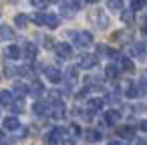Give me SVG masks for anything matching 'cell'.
I'll use <instances>...</instances> for the list:
<instances>
[{
  "label": "cell",
  "instance_id": "6da1fadb",
  "mask_svg": "<svg viewBox=\"0 0 147 145\" xmlns=\"http://www.w3.org/2000/svg\"><path fill=\"white\" fill-rule=\"evenodd\" d=\"M32 20L38 26H49V28H57L61 24V18L57 14H49V12H36V14H32Z\"/></svg>",
  "mask_w": 147,
  "mask_h": 145
},
{
  "label": "cell",
  "instance_id": "7a4b0ae2",
  "mask_svg": "<svg viewBox=\"0 0 147 145\" xmlns=\"http://www.w3.org/2000/svg\"><path fill=\"white\" fill-rule=\"evenodd\" d=\"M89 20H91L97 28H107V26H109V18L105 16L103 10H93V12L89 14Z\"/></svg>",
  "mask_w": 147,
  "mask_h": 145
},
{
  "label": "cell",
  "instance_id": "3957f363",
  "mask_svg": "<svg viewBox=\"0 0 147 145\" xmlns=\"http://www.w3.org/2000/svg\"><path fill=\"white\" fill-rule=\"evenodd\" d=\"M65 137V129L63 127H55L47 133V145H59L61 139Z\"/></svg>",
  "mask_w": 147,
  "mask_h": 145
},
{
  "label": "cell",
  "instance_id": "277c9868",
  "mask_svg": "<svg viewBox=\"0 0 147 145\" xmlns=\"http://www.w3.org/2000/svg\"><path fill=\"white\" fill-rule=\"evenodd\" d=\"M75 42H77V47H81V49L91 47V45H93V34H91L89 30H81V32L75 34Z\"/></svg>",
  "mask_w": 147,
  "mask_h": 145
},
{
  "label": "cell",
  "instance_id": "5b68a950",
  "mask_svg": "<svg viewBox=\"0 0 147 145\" xmlns=\"http://www.w3.org/2000/svg\"><path fill=\"white\" fill-rule=\"evenodd\" d=\"M55 49H57L59 59H71V55H73V47L69 42H57Z\"/></svg>",
  "mask_w": 147,
  "mask_h": 145
},
{
  "label": "cell",
  "instance_id": "8992f818",
  "mask_svg": "<svg viewBox=\"0 0 147 145\" xmlns=\"http://www.w3.org/2000/svg\"><path fill=\"white\" fill-rule=\"evenodd\" d=\"M103 121H105L107 125H117V123H121V111H117V109H109V111H105Z\"/></svg>",
  "mask_w": 147,
  "mask_h": 145
},
{
  "label": "cell",
  "instance_id": "52a82bcc",
  "mask_svg": "<svg viewBox=\"0 0 147 145\" xmlns=\"http://www.w3.org/2000/svg\"><path fill=\"white\" fill-rule=\"evenodd\" d=\"M20 53H24V59L34 61V59H36V55H38V47H36L34 42H24V49H22Z\"/></svg>",
  "mask_w": 147,
  "mask_h": 145
},
{
  "label": "cell",
  "instance_id": "ba28073f",
  "mask_svg": "<svg viewBox=\"0 0 147 145\" xmlns=\"http://www.w3.org/2000/svg\"><path fill=\"white\" fill-rule=\"evenodd\" d=\"M45 75H47V79H49L51 83H61V81H63V75H61V71H59L57 67H47V69H45Z\"/></svg>",
  "mask_w": 147,
  "mask_h": 145
},
{
  "label": "cell",
  "instance_id": "9c48e42d",
  "mask_svg": "<svg viewBox=\"0 0 147 145\" xmlns=\"http://www.w3.org/2000/svg\"><path fill=\"white\" fill-rule=\"evenodd\" d=\"M97 65V59L93 55H81L79 57V67L81 69H93Z\"/></svg>",
  "mask_w": 147,
  "mask_h": 145
},
{
  "label": "cell",
  "instance_id": "30bf717a",
  "mask_svg": "<svg viewBox=\"0 0 147 145\" xmlns=\"http://www.w3.org/2000/svg\"><path fill=\"white\" fill-rule=\"evenodd\" d=\"M125 97H129V99H135V97H141V91H139V85H137V83H133V81H129V83L125 85Z\"/></svg>",
  "mask_w": 147,
  "mask_h": 145
},
{
  "label": "cell",
  "instance_id": "8fae6325",
  "mask_svg": "<svg viewBox=\"0 0 147 145\" xmlns=\"http://www.w3.org/2000/svg\"><path fill=\"white\" fill-rule=\"evenodd\" d=\"M103 107H105V101H103L101 97H95V99H89V101H87V109H89V113L101 111Z\"/></svg>",
  "mask_w": 147,
  "mask_h": 145
},
{
  "label": "cell",
  "instance_id": "7c38bea8",
  "mask_svg": "<svg viewBox=\"0 0 147 145\" xmlns=\"http://www.w3.org/2000/svg\"><path fill=\"white\" fill-rule=\"evenodd\" d=\"M117 135H119L121 139H135V129H133L131 125H123V127L117 129Z\"/></svg>",
  "mask_w": 147,
  "mask_h": 145
},
{
  "label": "cell",
  "instance_id": "4fadbf2b",
  "mask_svg": "<svg viewBox=\"0 0 147 145\" xmlns=\"http://www.w3.org/2000/svg\"><path fill=\"white\" fill-rule=\"evenodd\" d=\"M20 55H22V53H20V49H18L16 45H8V47L4 49V57L10 59V61H16Z\"/></svg>",
  "mask_w": 147,
  "mask_h": 145
},
{
  "label": "cell",
  "instance_id": "5bb4252c",
  "mask_svg": "<svg viewBox=\"0 0 147 145\" xmlns=\"http://www.w3.org/2000/svg\"><path fill=\"white\" fill-rule=\"evenodd\" d=\"M14 38V32L10 26L6 24H0V42H6V40H12Z\"/></svg>",
  "mask_w": 147,
  "mask_h": 145
},
{
  "label": "cell",
  "instance_id": "9a60e30c",
  "mask_svg": "<svg viewBox=\"0 0 147 145\" xmlns=\"http://www.w3.org/2000/svg\"><path fill=\"white\" fill-rule=\"evenodd\" d=\"M12 103H14L12 91H0V105H2V107H10Z\"/></svg>",
  "mask_w": 147,
  "mask_h": 145
},
{
  "label": "cell",
  "instance_id": "2e32d148",
  "mask_svg": "<svg viewBox=\"0 0 147 145\" xmlns=\"http://www.w3.org/2000/svg\"><path fill=\"white\" fill-rule=\"evenodd\" d=\"M28 93L34 95V97H40V95L45 93V85H42L40 81H32V85L28 87Z\"/></svg>",
  "mask_w": 147,
  "mask_h": 145
},
{
  "label": "cell",
  "instance_id": "e0dca14e",
  "mask_svg": "<svg viewBox=\"0 0 147 145\" xmlns=\"http://www.w3.org/2000/svg\"><path fill=\"white\" fill-rule=\"evenodd\" d=\"M2 125H4V129H8V131H18V129H20V123H18L16 117H6Z\"/></svg>",
  "mask_w": 147,
  "mask_h": 145
},
{
  "label": "cell",
  "instance_id": "ac0fdd59",
  "mask_svg": "<svg viewBox=\"0 0 147 145\" xmlns=\"http://www.w3.org/2000/svg\"><path fill=\"white\" fill-rule=\"evenodd\" d=\"M119 67H121L125 73H133V71H135L133 61H131V59H127V57H121V59H119Z\"/></svg>",
  "mask_w": 147,
  "mask_h": 145
},
{
  "label": "cell",
  "instance_id": "d6986e66",
  "mask_svg": "<svg viewBox=\"0 0 147 145\" xmlns=\"http://www.w3.org/2000/svg\"><path fill=\"white\" fill-rule=\"evenodd\" d=\"M65 79H67V85H69V87H73V85L77 83V79H79V75H77V67H69V69H67V77H65Z\"/></svg>",
  "mask_w": 147,
  "mask_h": 145
},
{
  "label": "cell",
  "instance_id": "ffe728a7",
  "mask_svg": "<svg viewBox=\"0 0 147 145\" xmlns=\"http://www.w3.org/2000/svg\"><path fill=\"white\" fill-rule=\"evenodd\" d=\"M12 91H14V93H16L18 97H24V95L28 93V87H26V85H24L22 81H16V83L12 85Z\"/></svg>",
  "mask_w": 147,
  "mask_h": 145
},
{
  "label": "cell",
  "instance_id": "44dd1931",
  "mask_svg": "<svg viewBox=\"0 0 147 145\" xmlns=\"http://www.w3.org/2000/svg\"><path fill=\"white\" fill-rule=\"evenodd\" d=\"M32 111H34L36 115H40V117H42V115H47V113H49L51 109H49V105H47V103H40V101H38V103H34Z\"/></svg>",
  "mask_w": 147,
  "mask_h": 145
},
{
  "label": "cell",
  "instance_id": "7402d4cb",
  "mask_svg": "<svg viewBox=\"0 0 147 145\" xmlns=\"http://www.w3.org/2000/svg\"><path fill=\"white\" fill-rule=\"evenodd\" d=\"M85 137H87L91 143H97V141H101L103 135H101V131H97V129H89V131L85 133Z\"/></svg>",
  "mask_w": 147,
  "mask_h": 145
},
{
  "label": "cell",
  "instance_id": "603a6c76",
  "mask_svg": "<svg viewBox=\"0 0 147 145\" xmlns=\"http://www.w3.org/2000/svg\"><path fill=\"white\" fill-rule=\"evenodd\" d=\"M28 20H30V18L24 16V14H16V16H14V24H16L18 28H26V26H28Z\"/></svg>",
  "mask_w": 147,
  "mask_h": 145
},
{
  "label": "cell",
  "instance_id": "cb8c5ba5",
  "mask_svg": "<svg viewBox=\"0 0 147 145\" xmlns=\"http://www.w3.org/2000/svg\"><path fill=\"white\" fill-rule=\"evenodd\" d=\"M117 75H119V69L115 65H107L105 67V77L107 79H117Z\"/></svg>",
  "mask_w": 147,
  "mask_h": 145
},
{
  "label": "cell",
  "instance_id": "d4e9b609",
  "mask_svg": "<svg viewBox=\"0 0 147 145\" xmlns=\"http://www.w3.org/2000/svg\"><path fill=\"white\" fill-rule=\"evenodd\" d=\"M121 20L125 22V24H131L133 22V10L129 8V10H121Z\"/></svg>",
  "mask_w": 147,
  "mask_h": 145
},
{
  "label": "cell",
  "instance_id": "484cf974",
  "mask_svg": "<svg viewBox=\"0 0 147 145\" xmlns=\"http://www.w3.org/2000/svg\"><path fill=\"white\" fill-rule=\"evenodd\" d=\"M10 109H12V113H16V115H20L22 111H24V103L18 99V101H14L12 105H10Z\"/></svg>",
  "mask_w": 147,
  "mask_h": 145
},
{
  "label": "cell",
  "instance_id": "4316f807",
  "mask_svg": "<svg viewBox=\"0 0 147 145\" xmlns=\"http://www.w3.org/2000/svg\"><path fill=\"white\" fill-rule=\"evenodd\" d=\"M131 51H133V55H137V57H141V55L145 53V45H143V42H135Z\"/></svg>",
  "mask_w": 147,
  "mask_h": 145
},
{
  "label": "cell",
  "instance_id": "83f0119b",
  "mask_svg": "<svg viewBox=\"0 0 147 145\" xmlns=\"http://www.w3.org/2000/svg\"><path fill=\"white\" fill-rule=\"evenodd\" d=\"M32 6L38 10H45V8H49V2H45V0H32Z\"/></svg>",
  "mask_w": 147,
  "mask_h": 145
},
{
  "label": "cell",
  "instance_id": "f1b7e54d",
  "mask_svg": "<svg viewBox=\"0 0 147 145\" xmlns=\"http://www.w3.org/2000/svg\"><path fill=\"white\" fill-rule=\"evenodd\" d=\"M145 6V2H143V0H133V2H131V10L135 12V10H141Z\"/></svg>",
  "mask_w": 147,
  "mask_h": 145
},
{
  "label": "cell",
  "instance_id": "f546056e",
  "mask_svg": "<svg viewBox=\"0 0 147 145\" xmlns=\"http://www.w3.org/2000/svg\"><path fill=\"white\" fill-rule=\"evenodd\" d=\"M69 133H71V135H73V137H79V135H81V127H79V125H75V123H73V125H71V127H69Z\"/></svg>",
  "mask_w": 147,
  "mask_h": 145
},
{
  "label": "cell",
  "instance_id": "4dcf8cb0",
  "mask_svg": "<svg viewBox=\"0 0 147 145\" xmlns=\"http://www.w3.org/2000/svg\"><path fill=\"white\" fill-rule=\"evenodd\" d=\"M107 6H109V8H113V10H119V8H123V4L119 2V0H109V2H107Z\"/></svg>",
  "mask_w": 147,
  "mask_h": 145
},
{
  "label": "cell",
  "instance_id": "1f68e13d",
  "mask_svg": "<svg viewBox=\"0 0 147 145\" xmlns=\"http://www.w3.org/2000/svg\"><path fill=\"white\" fill-rule=\"evenodd\" d=\"M109 101H111V103H119V95H117V93H111V95H109Z\"/></svg>",
  "mask_w": 147,
  "mask_h": 145
},
{
  "label": "cell",
  "instance_id": "d6a6232c",
  "mask_svg": "<svg viewBox=\"0 0 147 145\" xmlns=\"http://www.w3.org/2000/svg\"><path fill=\"white\" fill-rule=\"evenodd\" d=\"M133 145H147L145 139H133Z\"/></svg>",
  "mask_w": 147,
  "mask_h": 145
},
{
  "label": "cell",
  "instance_id": "836d02e7",
  "mask_svg": "<svg viewBox=\"0 0 147 145\" xmlns=\"http://www.w3.org/2000/svg\"><path fill=\"white\" fill-rule=\"evenodd\" d=\"M139 127H141V131H147V119H145V121H141V123H139Z\"/></svg>",
  "mask_w": 147,
  "mask_h": 145
},
{
  "label": "cell",
  "instance_id": "e575fe53",
  "mask_svg": "<svg viewBox=\"0 0 147 145\" xmlns=\"http://www.w3.org/2000/svg\"><path fill=\"white\" fill-rule=\"evenodd\" d=\"M109 145H121V141H117V139H113V141H109Z\"/></svg>",
  "mask_w": 147,
  "mask_h": 145
},
{
  "label": "cell",
  "instance_id": "d590c367",
  "mask_svg": "<svg viewBox=\"0 0 147 145\" xmlns=\"http://www.w3.org/2000/svg\"><path fill=\"white\" fill-rule=\"evenodd\" d=\"M2 141H4V133H2V131H0V143H2Z\"/></svg>",
  "mask_w": 147,
  "mask_h": 145
},
{
  "label": "cell",
  "instance_id": "8d00e7d4",
  "mask_svg": "<svg viewBox=\"0 0 147 145\" xmlns=\"http://www.w3.org/2000/svg\"><path fill=\"white\" fill-rule=\"evenodd\" d=\"M145 24H147V20H145Z\"/></svg>",
  "mask_w": 147,
  "mask_h": 145
}]
</instances>
